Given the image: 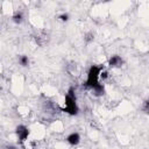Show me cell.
<instances>
[{
	"mask_svg": "<svg viewBox=\"0 0 149 149\" xmlns=\"http://www.w3.org/2000/svg\"><path fill=\"white\" fill-rule=\"evenodd\" d=\"M63 111L70 115H76L78 113V105H77V99L74 94V90L71 87L69 88L68 93L65 94V105L63 107Z\"/></svg>",
	"mask_w": 149,
	"mask_h": 149,
	"instance_id": "1",
	"label": "cell"
},
{
	"mask_svg": "<svg viewBox=\"0 0 149 149\" xmlns=\"http://www.w3.org/2000/svg\"><path fill=\"white\" fill-rule=\"evenodd\" d=\"M101 69H102V66H98V65H92L88 69L87 77H86V80H85V86L86 87L92 88L98 83H100L99 81V74H100Z\"/></svg>",
	"mask_w": 149,
	"mask_h": 149,
	"instance_id": "2",
	"label": "cell"
},
{
	"mask_svg": "<svg viewBox=\"0 0 149 149\" xmlns=\"http://www.w3.org/2000/svg\"><path fill=\"white\" fill-rule=\"evenodd\" d=\"M15 133H16V136H17V139H19V141L21 143H26L28 141V136H29L30 132H29V129L26 126H23V125L17 126Z\"/></svg>",
	"mask_w": 149,
	"mask_h": 149,
	"instance_id": "3",
	"label": "cell"
},
{
	"mask_svg": "<svg viewBox=\"0 0 149 149\" xmlns=\"http://www.w3.org/2000/svg\"><path fill=\"white\" fill-rule=\"evenodd\" d=\"M122 64H123V59H122L121 56H119V55H113V56H111L109 59H108V65H109V68H113V69L121 68Z\"/></svg>",
	"mask_w": 149,
	"mask_h": 149,
	"instance_id": "4",
	"label": "cell"
},
{
	"mask_svg": "<svg viewBox=\"0 0 149 149\" xmlns=\"http://www.w3.org/2000/svg\"><path fill=\"white\" fill-rule=\"evenodd\" d=\"M66 142L71 146H77L79 142H80V135L77 133V132H73V133H70L68 136H66Z\"/></svg>",
	"mask_w": 149,
	"mask_h": 149,
	"instance_id": "5",
	"label": "cell"
},
{
	"mask_svg": "<svg viewBox=\"0 0 149 149\" xmlns=\"http://www.w3.org/2000/svg\"><path fill=\"white\" fill-rule=\"evenodd\" d=\"M91 90L93 91V94H94L95 97H101V95H104V93H105V86H104L102 83H98V84H97L95 86H93Z\"/></svg>",
	"mask_w": 149,
	"mask_h": 149,
	"instance_id": "6",
	"label": "cell"
},
{
	"mask_svg": "<svg viewBox=\"0 0 149 149\" xmlns=\"http://www.w3.org/2000/svg\"><path fill=\"white\" fill-rule=\"evenodd\" d=\"M12 21L16 24H20L23 21V13L21 10H16L13 15H12Z\"/></svg>",
	"mask_w": 149,
	"mask_h": 149,
	"instance_id": "7",
	"label": "cell"
},
{
	"mask_svg": "<svg viewBox=\"0 0 149 149\" xmlns=\"http://www.w3.org/2000/svg\"><path fill=\"white\" fill-rule=\"evenodd\" d=\"M19 63L22 66H28L29 65V58H28V56H26V55L20 56L19 57Z\"/></svg>",
	"mask_w": 149,
	"mask_h": 149,
	"instance_id": "8",
	"label": "cell"
},
{
	"mask_svg": "<svg viewBox=\"0 0 149 149\" xmlns=\"http://www.w3.org/2000/svg\"><path fill=\"white\" fill-rule=\"evenodd\" d=\"M93 38H94V35H93V33H92V31H88V33H86V34H85L84 40H85V42H86V43L92 42V41H93Z\"/></svg>",
	"mask_w": 149,
	"mask_h": 149,
	"instance_id": "9",
	"label": "cell"
},
{
	"mask_svg": "<svg viewBox=\"0 0 149 149\" xmlns=\"http://www.w3.org/2000/svg\"><path fill=\"white\" fill-rule=\"evenodd\" d=\"M58 19H59L62 22H66V21H69L70 16H69V14H68V13H62V14H59V15H58Z\"/></svg>",
	"mask_w": 149,
	"mask_h": 149,
	"instance_id": "10",
	"label": "cell"
},
{
	"mask_svg": "<svg viewBox=\"0 0 149 149\" xmlns=\"http://www.w3.org/2000/svg\"><path fill=\"white\" fill-rule=\"evenodd\" d=\"M148 104H149V102H148V100H146V101H144V106H143V109H144V112H146V113L148 112Z\"/></svg>",
	"mask_w": 149,
	"mask_h": 149,
	"instance_id": "11",
	"label": "cell"
}]
</instances>
